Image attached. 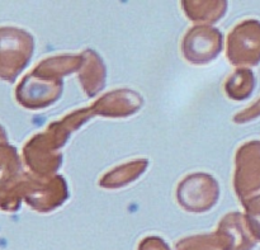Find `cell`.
Segmentation results:
<instances>
[{
  "instance_id": "cell-1",
  "label": "cell",
  "mask_w": 260,
  "mask_h": 250,
  "mask_svg": "<svg viewBox=\"0 0 260 250\" xmlns=\"http://www.w3.org/2000/svg\"><path fill=\"white\" fill-rule=\"evenodd\" d=\"M32 53V37L13 27H0V78L13 81L27 65Z\"/></svg>"
},
{
  "instance_id": "cell-2",
  "label": "cell",
  "mask_w": 260,
  "mask_h": 250,
  "mask_svg": "<svg viewBox=\"0 0 260 250\" xmlns=\"http://www.w3.org/2000/svg\"><path fill=\"white\" fill-rule=\"evenodd\" d=\"M0 141H7V136H5V132L2 126H0Z\"/></svg>"
}]
</instances>
